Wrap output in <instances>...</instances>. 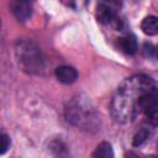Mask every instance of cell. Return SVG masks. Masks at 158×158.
Returning a JSON list of instances; mask_svg holds the SVG:
<instances>
[{
	"label": "cell",
	"mask_w": 158,
	"mask_h": 158,
	"mask_svg": "<svg viewBox=\"0 0 158 158\" xmlns=\"http://www.w3.org/2000/svg\"><path fill=\"white\" fill-rule=\"evenodd\" d=\"M15 54L22 70L30 74H43L46 60L41 49L31 41L20 40L15 46Z\"/></svg>",
	"instance_id": "cell-1"
},
{
	"label": "cell",
	"mask_w": 158,
	"mask_h": 158,
	"mask_svg": "<svg viewBox=\"0 0 158 158\" xmlns=\"http://www.w3.org/2000/svg\"><path fill=\"white\" fill-rule=\"evenodd\" d=\"M111 111L116 121L118 122H126L132 117L133 111V100L131 95L118 90L117 95L112 100Z\"/></svg>",
	"instance_id": "cell-2"
},
{
	"label": "cell",
	"mask_w": 158,
	"mask_h": 158,
	"mask_svg": "<svg viewBox=\"0 0 158 158\" xmlns=\"http://www.w3.org/2000/svg\"><path fill=\"white\" fill-rule=\"evenodd\" d=\"M88 115L90 116V112L86 110V107L81 102L75 100L70 101L65 109L67 120L78 126H86L89 123V118H86Z\"/></svg>",
	"instance_id": "cell-3"
},
{
	"label": "cell",
	"mask_w": 158,
	"mask_h": 158,
	"mask_svg": "<svg viewBox=\"0 0 158 158\" xmlns=\"http://www.w3.org/2000/svg\"><path fill=\"white\" fill-rule=\"evenodd\" d=\"M137 105L142 112L146 115L151 114L152 111L158 109V89L153 88L138 96Z\"/></svg>",
	"instance_id": "cell-4"
},
{
	"label": "cell",
	"mask_w": 158,
	"mask_h": 158,
	"mask_svg": "<svg viewBox=\"0 0 158 158\" xmlns=\"http://www.w3.org/2000/svg\"><path fill=\"white\" fill-rule=\"evenodd\" d=\"M11 11L20 22H25L31 17L32 6L28 1H15L11 4Z\"/></svg>",
	"instance_id": "cell-5"
},
{
	"label": "cell",
	"mask_w": 158,
	"mask_h": 158,
	"mask_svg": "<svg viewBox=\"0 0 158 158\" xmlns=\"http://www.w3.org/2000/svg\"><path fill=\"white\" fill-rule=\"evenodd\" d=\"M57 79L63 84H72L78 79V72L69 65H62L56 69Z\"/></svg>",
	"instance_id": "cell-6"
},
{
	"label": "cell",
	"mask_w": 158,
	"mask_h": 158,
	"mask_svg": "<svg viewBox=\"0 0 158 158\" xmlns=\"http://www.w3.org/2000/svg\"><path fill=\"white\" fill-rule=\"evenodd\" d=\"M96 19L101 23H110L115 19V12L107 4L100 2L96 6Z\"/></svg>",
	"instance_id": "cell-7"
},
{
	"label": "cell",
	"mask_w": 158,
	"mask_h": 158,
	"mask_svg": "<svg viewBox=\"0 0 158 158\" xmlns=\"http://www.w3.org/2000/svg\"><path fill=\"white\" fill-rule=\"evenodd\" d=\"M141 30L148 36L158 35V17L157 16L144 17L141 23Z\"/></svg>",
	"instance_id": "cell-8"
},
{
	"label": "cell",
	"mask_w": 158,
	"mask_h": 158,
	"mask_svg": "<svg viewBox=\"0 0 158 158\" xmlns=\"http://www.w3.org/2000/svg\"><path fill=\"white\" fill-rule=\"evenodd\" d=\"M118 46L120 48L127 53V54H133L137 49V41H136V37L132 36V35H127L122 38L118 40Z\"/></svg>",
	"instance_id": "cell-9"
},
{
	"label": "cell",
	"mask_w": 158,
	"mask_h": 158,
	"mask_svg": "<svg viewBox=\"0 0 158 158\" xmlns=\"http://www.w3.org/2000/svg\"><path fill=\"white\" fill-rule=\"evenodd\" d=\"M93 158H114V149L109 142H101L93 152Z\"/></svg>",
	"instance_id": "cell-10"
},
{
	"label": "cell",
	"mask_w": 158,
	"mask_h": 158,
	"mask_svg": "<svg viewBox=\"0 0 158 158\" xmlns=\"http://www.w3.org/2000/svg\"><path fill=\"white\" fill-rule=\"evenodd\" d=\"M52 153L54 154L56 158H72L68 149L65 148V146L62 143V142H58V141H54L51 143L49 146Z\"/></svg>",
	"instance_id": "cell-11"
},
{
	"label": "cell",
	"mask_w": 158,
	"mask_h": 158,
	"mask_svg": "<svg viewBox=\"0 0 158 158\" xmlns=\"http://www.w3.org/2000/svg\"><path fill=\"white\" fill-rule=\"evenodd\" d=\"M148 136H149V131H148L147 128H141V130H138V132H136V135L133 136L132 144H133L135 147L141 146V144L148 138Z\"/></svg>",
	"instance_id": "cell-12"
},
{
	"label": "cell",
	"mask_w": 158,
	"mask_h": 158,
	"mask_svg": "<svg viewBox=\"0 0 158 158\" xmlns=\"http://www.w3.org/2000/svg\"><path fill=\"white\" fill-rule=\"evenodd\" d=\"M0 141H1V146H0V153H1V154H4V153L7 151V148L10 147V138H9V136H7V135L2 133V135H1Z\"/></svg>",
	"instance_id": "cell-13"
},
{
	"label": "cell",
	"mask_w": 158,
	"mask_h": 158,
	"mask_svg": "<svg viewBox=\"0 0 158 158\" xmlns=\"http://www.w3.org/2000/svg\"><path fill=\"white\" fill-rule=\"evenodd\" d=\"M146 116H147V120H148L152 125H154V126L158 125V109L154 110V111H152L151 114H148V115H146Z\"/></svg>",
	"instance_id": "cell-14"
},
{
	"label": "cell",
	"mask_w": 158,
	"mask_h": 158,
	"mask_svg": "<svg viewBox=\"0 0 158 158\" xmlns=\"http://www.w3.org/2000/svg\"><path fill=\"white\" fill-rule=\"evenodd\" d=\"M156 57H157V58H158V47H157V48H156Z\"/></svg>",
	"instance_id": "cell-15"
},
{
	"label": "cell",
	"mask_w": 158,
	"mask_h": 158,
	"mask_svg": "<svg viewBox=\"0 0 158 158\" xmlns=\"http://www.w3.org/2000/svg\"><path fill=\"white\" fill-rule=\"evenodd\" d=\"M151 158H158V156H154V157H151Z\"/></svg>",
	"instance_id": "cell-16"
}]
</instances>
